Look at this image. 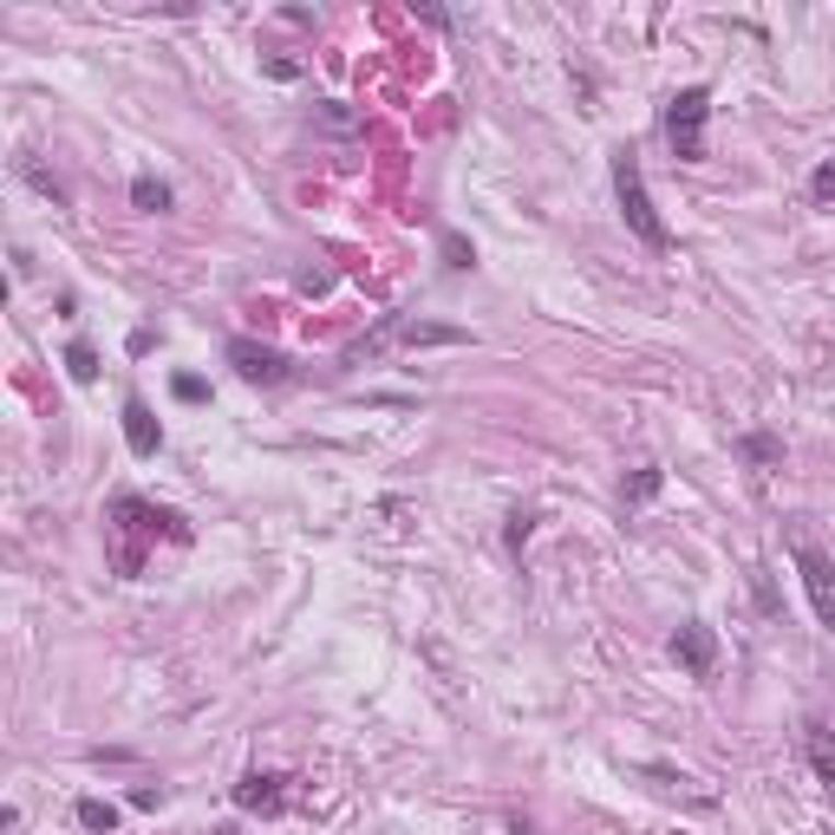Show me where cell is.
<instances>
[{"instance_id":"6da1fadb","label":"cell","mask_w":835,"mask_h":835,"mask_svg":"<svg viewBox=\"0 0 835 835\" xmlns=\"http://www.w3.org/2000/svg\"><path fill=\"white\" fill-rule=\"evenodd\" d=\"M157 536H190L170 510H157V503H144V496H112V561H118V574H144V549L157 542Z\"/></svg>"},{"instance_id":"7a4b0ae2","label":"cell","mask_w":835,"mask_h":835,"mask_svg":"<svg viewBox=\"0 0 835 835\" xmlns=\"http://www.w3.org/2000/svg\"><path fill=\"white\" fill-rule=\"evenodd\" d=\"M614 196H620L627 229H633L647 249H666V242H673V236H666V222H660V209H653V196H647V176H640L633 144H620V150H614Z\"/></svg>"},{"instance_id":"3957f363","label":"cell","mask_w":835,"mask_h":835,"mask_svg":"<svg viewBox=\"0 0 835 835\" xmlns=\"http://www.w3.org/2000/svg\"><path fill=\"white\" fill-rule=\"evenodd\" d=\"M470 333L464 327H437V320H405V313H386L366 340H353L346 346V366H359V359H373V353H386V346H464Z\"/></svg>"},{"instance_id":"277c9868","label":"cell","mask_w":835,"mask_h":835,"mask_svg":"<svg viewBox=\"0 0 835 835\" xmlns=\"http://www.w3.org/2000/svg\"><path fill=\"white\" fill-rule=\"evenodd\" d=\"M705 118H711V92L705 85H686L666 99V144L679 163H705Z\"/></svg>"},{"instance_id":"5b68a950","label":"cell","mask_w":835,"mask_h":835,"mask_svg":"<svg viewBox=\"0 0 835 835\" xmlns=\"http://www.w3.org/2000/svg\"><path fill=\"white\" fill-rule=\"evenodd\" d=\"M790 561H797V574H803V594H810L816 620L835 633V556H823L810 536H790Z\"/></svg>"},{"instance_id":"8992f818","label":"cell","mask_w":835,"mask_h":835,"mask_svg":"<svg viewBox=\"0 0 835 835\" xmlns=\"http://www.w3.org/2000/svg\"><path fill=\"white\" fill-rule=\"evenodd\" d=\"M229 366H236L249 386H287V379H294V366L281 359L275 346H262V340H229Z\"/></svg>"},{"instance_id":"52a82bcc","label":"cell","mask_w":835,"mask_h":835,"mask_svg":"<svg viewBox=\"0 0 835 835\" xmlns=\"http://www.w3.org/2000/svg\"><path fill=\"white\" fill-rule=\"evenodd\" d=\"M673 660H679L693 679H711V666H718V633H711L705 620H686V627L673 633Z\"/></svg>"},{"instance_id":"ba28073f","label":"cell","mask_w":835,"mask_h":835,"mask_svg":"<svg viewBox=\"0 0 835 835\" xmlns=\"http://www.w3.org/2000/svg\"><path fill=\"white\" fill-rule=\"evenodd\" d=\"M125 444H131V457H157L163 450V424H157V412L144 405L138 392L125 399Z\"/></svg>"},{"instance_id":"9c48e42d","label":"cell","mask_w":835,"mask_h":835,"mask_svg":"<svg viewBox=\"0 0 835 835\" xmlns=\"http://www.w3.org/2000/svg\"><path fill=\"white\" fill-rule=\"evenodd\" d=\"M236 810H262V816H275L281 810V777L275 770H249V777L236 783Z\"/></svg>"},{"instance_id":"30bf717a","label":"cell","mask_w":835,"mask_h":835,"mask_svg":"<svg viewBox=\"0 0 835 835\" xmlns=\"http://www.w3.org/2000/svg\"><path fill=\"white\" fill-rule=\"evenodd\" d=\"M131 203H138L144 216H170V203H176V196H170V183H163V176L138 170V176H131Z\"/></svg>"},{"instance_id":"8fae6325","label":"cell","mask_w":835,"mask_h":835,"mask_svg":"<svg viewBox=\"0 0 835 835\" xmlns=\"http://www.w3.org/2000/svg\"><path fill=\"white\" fill-rule=\"evenodd\" d=\"M660 490H666V470H660V464H640V470L620 483V496H627V503H653Z\"/></svg>"},{"instance_id":"7c38bea8","label":"cell","mask_w":835,"mask_h":835,"mask_svg":"<svg viewBox=\"0 0 835 835\" xmlns=\"http://www.w3.org/2000/svg\"><path fill=\"white\" fill-rule=\"evenodd\" d=\"M79 830L112 835V830H118V803H105V797H85V803H79Z\"/></svg>"},{"instance_id":"4fadbf2b","label":"cell","mask_w":835,"mask_h":835,"mask_svg":"<svg viewBox=\"0 0 835 835\" xmlns=\"http://www.w3.org/2000/svg\"><path fill=\"white\" fill-rule=\"evenodd\" d=\"M66 373H72L79 386H92V379H99V353H92L85 340H72V346H66Z\"/></svg>"},{"instance_id":"5bb4252c","label":"cell","mask_w":835,"mask_h":835,"mask_svg":"<svg viewBox=\"0 0 835 835\" xmlns=\"http://www.w3.org/2000/svg\"><path fill=\"white\" fill-rule=\"evenodd\" d=\"M810 757H816V770H823V783L835 790V744H830V724H810Z\"/></svg>"},{"instance_id":"9a60e30c","label":"cell","mask_w":835,"mask_h":835,"mask_svg":"<svg viewBox=\"0 0 835 835\" xmlns=\"http://www.w3.org/2000/svg\"><path fill=\"white\" fill-rule=\"evenodd\" d=\"M20 170H26V183H33V190H39V196H53V203H72V196H66V183H59V176H53V170H39V163H33V157H26V163H20Z\"/></svg>"},{"instance_id":"2e32d148","label":"cell","mask_w":835,"mask_h":835,"mask_svg":"<svg viewBox=\"0 0 835 835\" xmlns=\"http://www.w3.org/2000/svg\"><path fill=\"white\" fill-rule=\"evenodd\" d=\"M737 450H744L751 464H777V457H783V444H777V437H764V431H757V437H744Z\"/></svg>"},{"instance_id":"e0dca14e","label":"cell","mask_w":835,"mask_h":835,"mask_svg":"<svg viewBox=\"0 0 835 835\" xmlns=\"http://www.w3.org/2000/svg\"><path fill=\"white\" fill-rule=\"evenodd\" d=\"M444 262H450V268H470V262H477V249H470L464 236H444Z\"/></svg>"},{"instance_id":"ac0fdd59","label":"cell","mask_w":835,"mask_h":835,"mask_svg":"<svg viewBox=\"0 0 835 835\" xmlns=\"http://www.w3.org/2000/svg\"><path fill=\"white\" fill-rule=\"evenodd\" d=\"M810 196H816V203H835V157L816 170V176H810Z\"/></svg>"},{"instance_id":"d6986e66","label":"cell","mask_w":835,"mask_h":835,"mask_svg":"<svg viewBox=\"0 0 835 835\" xmlns=\"http://www.w3.org/2000/svg\"><path fill=\"white\" fill-rule=\"evenodd\" d=\"M751 587H757V607H764V614H777V587H770V574H764V568H751Z\"/></svg>"},{"instance_id":"ffe728a7","label":"cell","mask_w":835,"mask_h":835,"mask_svg":"<svg viewBox=\"0 0 835 835\" xmlns=\"http://www.w3.org/2000/svg\"><path fill=\"white\" fill-rule=\"evenodd\" d=\"M529 529H536V516H529V510H516V516H510V549H523V542H529Z\"/></svg>"},{"instance_id":"44dd1931","label":"cell","mask_w":835,"mask_h":835,"mask_svg":"<svg viewBox=\"0 0 835 835\" xmlns=\"http://www.w3.org/2000/svg\"><path fill=\"white\" fill-rule=\"evenodd\" d=\"M510 835H536V823H523V816H516V823H510Z\"/></svg>"}]
</instances>
